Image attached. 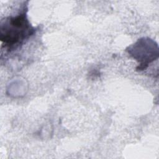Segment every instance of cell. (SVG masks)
<instances>
[{
  "label": "cell",
  "mask_w": 159,
  "mask_h": 159,
  "mask_svg": "<svg viewBox=\"0 0 159 159\" xmlns=\"http://www.w3.org/2000/svg\"><path fill=\"white\" fill-rule=\"evenodd\" d=\"M27 8L14 16H10L1 21L0 40L2 47L9 52L17 48L35 32L26 16Z\"/></svg>",
  "instance_id": "6da1fadb"
}]
</instances>
